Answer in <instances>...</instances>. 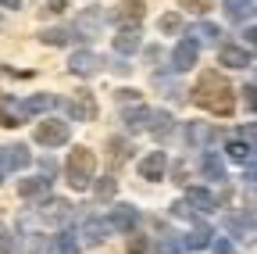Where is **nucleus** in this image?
Returning a JSON list of instances; mask_svg holds the SVG:
<instances>
[{"label":"nucleus","instance_id":"26","mask_svg":"<svg viewBox=\"0 0 257 254\" xmlns=\"http://www.w3.org/2000/svg\"><path fill=\"white\" fill-rule=\"evenodd\" d=\"M157 25H161V33H168V36H172V33H179V29H182V18L172 11V15H165V18H161Z\"/></svg>","mask_w":257,"mask_h":254},{"label":"nucleus","instance_id":"2","mask_svg":"<svg viewBox=\"0 0 257 254\" xmlns=\"http://www.w3.org/2000/svg\"><path fill=\"white\" fill-rule=\"evenodd\" d=\"M96 176V157L89 147H75L72 157H68V186L72 190H86Z\"/></svg>","mask_w":257,"mask_h":254},{"label":"nucleus","instance_id":"1","mask_svg":"<svg viewBox=\"0 0 257 254\" xmlns=\"http://www.w3.org/2000/svg\"><path fill=\"white\" fill-rule=\"evenodd\" d=\"M193 101H197L200 108L214 111V115H232L236 108V97H232V86L225 82L218 72H204L197 90H193Z\"/></svg>","mask_w":257,"mask_h":254},{"label":"nucleus","instance_id":"11","mask_svg":"<svg viewBox=\"0 0 257 254\" xmlns=\"http://www.w3.org/2000/svg\"><path fill=\"white\" fill-rule=\"evenodd\" d=\"M225 11H229L232 22H246L257 15V0H225Z\"/></svg>","mask_w":257,"mask_h":254},{"label":"nucleus","instance_id":"17","mask_svg":"<svg viewBox=\"0 0 257 254\" xmlns=\"http://www.w3.org/2000/svg\"><path fill=\"white\" fill-rule=\"evenodd\" d=\"M47 190H50V176L22 179V183H18V194H22V197H40V194H47Z\"/></svg>","mask_w":257,"mask_h":254},{"label":"nucleus","instance_id":"22","mask_svg":"<svg viewBox=\"0 0 257 254\" xmlns=\"http://www.w3.org/2000/svg\"><path fill=\"white\" fill-rule=\"evenodd\" d=\"M54 104H57V101L50 97V93H36V97H29V101H25L29 111H50Z\"/></svg>","mask_w":257,"mask_h":254},{"label":"nucleus","instance_id":"42","mask_svg":"<svg viewBox=\"0 0 257 254\" xmlns=\"http://www.w3.org/2000/svg\"><path fill=\"white\" fill-rule=\"evenodd\" d=\"M246 179H250V183H257V165H246Z\"/></svg>","mask_w":257,"mask_h":254},{"label":"nucleus","instance_id":"41","mask_svg":"<svg viewBox=\"0 0 257 254\" xmlns=\"http://www.w3.org/2000/svg\"><path fill=\"white\" fill-rule=\"evenodd\" d=\"M246 43H250V47H257V25H253V29H246Z\"/></svg>","mask_w":257,"mask_h":254},{"label":"nucleus","instance_id":"23","mask_svg":"<svg viewBox=\"0 0 257 254\" xmlns=\"http://www.w3.org/2000/svg\"><path fill=\"white\" fill-rule=\"evenodd\" d=\"M150 129H154V136H168V133H172V115H168V111H157Z\"/></svg>","mask_w":257,"mask_h":254},{"label":"nucleus","instance_id":"39","mask_svg":"<svg viewBox=\"0 0 257 254\" xmlns=\"http://www.w3.org/2000/svg\"><path fill=\"white\" fill-rule=\"evenodd\" d=\"M214 254H232V247H229V240H218V243H214Z\"/></svg>","mask_w":257,"mask_h":254},{"label":"nucleus","instance_id":"40","mask_svg":"<svg viewBox=\"0 0 257 254\" xmlns=\"http://www.w3.org/2000/svg\"><path fill=\"white\" fill-rule=\"evenodd\" d=\"M64 8H68V0H50V11H54V15L64 11Z\"/></svg>","mask_w":257,"mask_h":254},{"label":"nucleus","instance_id":"37","mask_svg":"<svg viewBox=\"0 0 257 254\" xmlns=\"http://www.w3.org/2000/svg\"><path fill=\"white\" fill-rule=\"evenodd\" d=\"M243 101H246L250 111H257V86H246V90H243Z\"/></svg>","mask_w":257,"mask_h":254},{"label":"nucleus","instance_id":"33","mask_svg":"<svg viewBox=\"0 0 257 254\" xmlns=\"http://www.w3.org/2000/svg\"><path fill=\"white\" fill-rule=\"evenodd\" d=\"M243 140L257 150V122H250V125H243Z\"/></svg>","mask_w":257,"mask_h":254},{"label":"nucleus","instance_id":"35","mask_svg":"<svg viewBox=\"0 0 257 254\" xmlns=\"http://www.w3.org/2000/svg\"><path fill=\"white\" fill-rule=\"evenodd\" d=\"M107 147H111V157H114V161H121V157H125V140H107Z\"/></svg>","mask_w":257,"mask_h":254},{"label":"nucleus","instance_id":"21","mask_svg":"<svg viewBox=\"0 0 257 254\" xmlns=\"http://www.w3.org/2000/svg\"><path fill=\"white\" fill-rule=\"evenodd\" d=\"M204 176H207V179H225V165H221V157H214V154H207V157H204Z\"/></svg>","mask_w":257,"mask_h":254},{"label":"nucleus","instance_id":"24","mask_svg":"<svg viewBox=\"0 0 257 254\" xmlns=\"http://www.w3.org/2000/svg\"><path fill=\"white\" fill-rule=\"evenodd\" d=\"M207 243H211V229H207V226H197V229H193V236H186V247H197V250H200V247H207Z\"/></svg>","mask_w":257,"mask_h":254},{"label":"nucleus","instance_id":"7","mask_svg":"<svg viewBox=\"0 0 257 254\" xmlns=\"http://www.w3.org/2000/svg\"><path fill=\"white\" fill-rule=\"evenodd\" d=\"M197 54H200L197 40H182V43L175 47V54H172V65H175L179 72H186V68H193V65H197Z\"/></svg>","mask_w":257,"mask_h":254},{"label":"nucleus","instance_id":"3","mask_svg":"<svg viewBox=\"0 0 257 254\" xmlns=\"http://www.w3.org/2000/svg\"><path fill=\"white\" fill-rule=\"evenodd\" d=\"M36 140L47 143V147H61L68 143V122H57V118H47L36 125Z\"/></svg>","mask_w":257,"mask_h":254},{"label":"nucleus","instance_id":"15","mask_svg":"<svg viewBox=\"0 0 257 254\" xmlns=\"http://www.w3.org/2000/svg\"><path fill=\"white\" fill-rule=\"evenodd\" d=\"M136 218H140V215H136V208L118 204V208L111 211V226H114V229H133V226H136Z\"/></svg>","mask_w":257,"mask_h":254},{"label":"nucleus","instance_id":"29","mask_svg":"<svg viewBox=\"0 0 257 254\" xmlns=\"http://www.w3.org/2000/svg\"><path fill=\"white\" fill-rule=\"evenodd\" d=\"M96 197H100V201H111L114 197V179H100V183H96Z\"/></svg>","mask_w":257,"mask_h":254},{"label":"nucleus","instance_id":"8","mask_svg":"<svg viewBox=\"0 0 257 254\" xmlns=\"http://www.w3.org/2000/svg\"><path fill=\"white\" fill-rule=\"evenodd\" d=\"M165 168H168L165 150H154V154H147L143 161H140V176H143V179H161V176H165Z\"/></svg>","mask_w":257,"mask_h":254},{"label":"nucleus","instance_id":"43","mask_svg":"<svg viewBox=\"0 0 257 254\" xmlns=\"http://www.w3.org/2000/svg\"><path fill=\"white\" fill-rule=\"evenodd\" d=\"M0 8H22V0H0Z\"/></svg>","mask_w":257,"mask_h":254},{"label":"nucleus","instance_id":"16","mask_svg":"<svg viewBox=\"0 0 257 254\" xmlns=\"http://www.w3.org/2000/svg\"><path fill=\"white\" fill-rule=\"evenodd\" d=\"M186 204H193L197 211H214V208H218V204H214V197L207 194V190H200V186L186 190Z\"/></svg>","mask_w":257,"mask_h":254},{"label":"nucleus","instance_id":"31","mask_svg":"<svg viewBox=\"0 0 257 254\" xmlns=\"http://www.w3.org/2000/svg\"><path fill=\"white\" fill-rule=\"evenodd\" d=\"M57 250H61V254H79V243L72 240V233H64V236L57 240Z\"/></svg>","mask_w":257,"mask_h":254},{"label":"nucleus","instance_id":"5","mask_svg":"<svg viewBox=\"0 0 257 254\" xmlns=\"http://www.w3.org/2000/svg\"><path fill=\"white\" fill-rule=\"evenodd\" d=\"M68 111L75 122H93L96 118V101H93V93L89 90H75V97L68 101Z\"/></svg>","mask_w":257,"mask_h":254},{"label":"nucleus","instance_id":"28","mask_svg":"<svg viewBox=\"0 0 257 254\" xmlns=\"http://www.w3.org/2000/svg\"><path fill=\"white\" fill-rule=\"evenodd\" d=\"M182 8H186V11H193V15H204V11H211V8H214V0H182Z\"/></svg>","mask_w":257,"mask_h":254},{"label":"nucleus","instance_id":"38","mask_svg":"<svg viewBox=\"0 0 257 254\" xmlns=\"http://www.w3.org/2000/svg\"><path fill=\"white\" fill-rule=\"evenodd\" d=\"M161 254H179V240H161Z\"/></svg>","mask_w":257,"mask_h":254},{"label":"nucleus","instance_id":"14","mask_svg":"<svg viewBox=\"0 0 257 254\" xmlns=\"http://www.w3.org/2000/svg\"><path fill=\"white\" fill-rule=\"evenodd\" d=\"M100 25H104V11H96V8H93V11H82V15L75 18V29H79V33H86V36H93Z\"/></svg>","mask_w":257,"mask_h":254},{"label":"nucleus","instance_id":"18","mask_svg":"<svg viewBox=\"0 0 257 254\" xmlns=\"http://www.w3.org/2000/svg\"><path fill=\"white\" fill-rule=\"evenodd\" d=\"M143 15H147L143 0H121V4H118V18L121 22H140Z\"/></svg>","mask_w":257,"mask_h":254},{"label":"nucleus","instance_id":"32","mask_svg":"<svg viewBox=\"0 0 257 254\" xmlns=\"http://www.w3.org/2000/svg\"><path fill=\"white\" fill-rule=\"evenodd\" d=\"M193 36H204V40H218L221 33H218L214 25H197V29H193Z\"/></svg>","mask_w":257,"mask_h":254},{"label":"nucleus","instance_id":"4","mask_svg":"<svg viewBox=\"0 0 257 254\" xmlns=\"http://www.w3.org/2000/svg\"><path fill=\"white\" fill-rule=\"evenodd\" d=\"M29 165H32L29 147H22V143H8L4 150H0V168H4V172H18V168H29Z\"/></svg>","mask_w":257,"mask_h":254},{"label":"nucleus","instance_id":"34","mask_svg":"<svg viewBox=\"0 0 257 254\" xmlns=\"http://www.w3.org/2000/svg\"><path fill=\"white\" fill-rule=\"evenodd\" d=\"M207 133H211V129H204V125H189V133H186V136H189L193 143H200V140H207Z\"/></svg>","mask_w":257,"mask_h":254},{"label":"nucleus","instance_id":"10","mask_svg":"<svg viewBox=\"0 0 257 254\" xmlns=\"http://www.w3.org/2000/svg\"><path fill=\"white\" fill-rule=\"evenodd\" d=\"M140 43H143V40H140V29H136V25H133V29H121V33L114 36V50H118V54H136Z\"/></svg>","mask_w":257,"mask_h":254},{"label":"nucleus","instance_id":"13","mask_svg":"<svg viewBox=\"0 0 257 254\" xmlns=\"http://www.w3.org/2000/svg\"><path fill=\"white\" fill-rule=\"evenodd\" d=\"M107 233H111V222H100V218H89L86 226H82L86 243H104V240H107Z\"/></svg>","mask_w":257,"mask_h":254},{"label":"nucleus","instance_id":"36","mask_svg":"<svg viewBox=\"0 0 257 254\" xmlns=\"http://www.w3.org/2000/svg\"><path fill=\"white\" fill-rule=\"evenodd\" d=\"M128 254H147V240L143 236H133V240H128Z\"/></svg>","mask_w":257,"mask_h":254},{"label":"nucleus","instance_id":"20","mask_svg":"<svg viewBox=\"0 0 257 254\" xmlns=\"http://www.w3.org/2000/svg\"><path fill=\"white\" fill-rule=\"evenodd\" d=\"M61 218H68V204H64V201L43 204V222H61Z\"/></svg>","mask_w":257,"mask_h":254},{"label":"nucleus","instance_id":"19","mask_svg":"<svg viewBox=\"0 0 257 254\" xmlns=\"http://www.w3.org/2000/svg\"><path fill=\"white\" fill-rule=\"evenodd\" d=\"M147 118H154V111L136 108V111H128V115H125V125H128L133 133H140V129H147Z\"/></svg>","mask_w":257,"mask_h":254},{"label":"nucleus","instance_id":"6","mask_svg":"<svg viewBox=\"0 0 257 254\" xmlns=\"http://www.w3.org/2000/svg\"><path fill=\"white\" fill-rule=\"evenodd\" d=\"M100 65H104V61L100 57H96L93 50H79L72 61H68V68L75 72V75H82V79H89V75H96V72H100Z\"/></svg>","mask_w":257,"mask_h":254},{"label":"nucleus","instance_id":"30","mask_svg":"<svg viewBox=\"0 0 257 254\" xmlns=\"http://www.w3.org/2000/svg\"><path fill=\"white\" fill-rule=\"evenodd\" d=\"M15 250V240H11V229L0 222V254H11Z\"/></svg>","mask_w":257,"mask_h":254},{"label":"nucleus","instance_id":"27","mask_svg":"<svg viewBox=\"0 0 257 254\" xmlns=\"http://www.w3.org/2000/svg\"><path fill=\"white\" fill-rule=\"evenodd\" d=\"M40 40H43V43H50V47H61V43H68V33H64V29H47Z\"/></svg>","mask_w":257,"mask_h":254},{"label":"nucleus","instance_id":"12","mask_svg":"<svg viewBox=\"0 0 257 254\" xmlns=\"http://www.w3.org/2000/svg\"><path fill=\"white\" fill-rule=\"evenodd\" d=\"M218 61H221V65H229V68H246L250 65V54L243 47H221L218 50Z\"/></svg>","mask_w":257,"mask_h":254},{"label":"nucleus","instance_id":"25","mask_svg":"<svg viewBox=\"0 0 257 254\" xmlns=\"http://www.w3.org/2000/svg\"><path fill=\"white\" fill-rule=\"evenodd\" d=\"M250 143H243V140H232L229 143V157H232V161H246V157H250Z\"/></svg>","mask_w":257,"mask_h":254},{"label":"nucleus","instance_id":"9","mask_svg":"<svg viewBox=\"0 0 257 254\" xmlns=\"http://www.w3.org/2000/svg\"><path fill=\"white\" fill-rule=\"evenodd\" d=\"M29 108H22L18 101H0V125H8V129H15V125H22Z\"/></svg>","mask_w":257,"mask_h":254}]
</instances>
